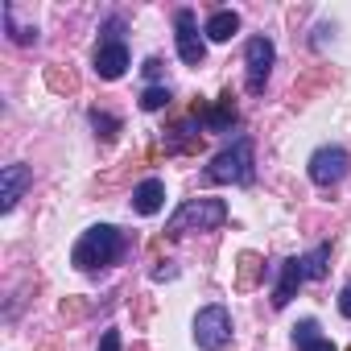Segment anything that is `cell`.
<instances>
[{
  "mask_svg": "<svg viewBox=\"0 0 351 351\" xmlns=\"http://www.w3.org/2000/svg\"><path fill=\"white\" fill-rule=\"evenodd\" d=\"M314 335H318V322H314V318H302V322L293 326V343H298V347H302L306 339H314Z\"/></svg>",
  "mask_w": 351,
  "mask_h": 351,
  "instance_id": "20",
  "label": "cell"
},
{
  "mask_svg": "<svg viewBox=\"0 0 351 351\" xmlns=\"http://www.w3.org/2000/svg\"><path fill=\"white\" fill-rule=\"evenodd\" d=\"M120 252H124V236H120L112 223H95V228H87V232L79 236V244H75L71 261H75V269L95 273V269L116 265V261H120Z\"/></svg>",
  "mask_w": 351,
  "mask_h": 351,
  "instance_id": "1",
  "label": "cell"
},
{
  "mask_svg": "<svg viewBox=\"0 0 351 351\" xmlns=\"http://www.w3.org/2000/svg\"><path fill=\"white\" fill-rule=\"evenodd\" d=\"M232 339V314L223 306H203L195 314V343L203 351H223Z\"/></svg>",
  "mask_w": 351,
  "mask_h": 351,
  "instance_id": "4",
  "label": "cell"
},
{
  "mask_svg": "<svg viewBox=\"0 0 351 351\" xmlns=\"http://www.w3.org/2000/svg\"><path fill=\"white\" fill-rule=\"evenodd\" d=\"M169 99H173L169 87H145L141 91V108L145 112H161V108H169Z\"/></svg>",
  "mask_w": 351,
  "mask_h": 351,
  "instance_id": "17",
  "label": "cell"
},
{
  "mask_svg": "<svg viewBox=\"0 0 351 351\" xmlns=\"http://www.w3.org/2000/svg\"><path fill=\"white\" fill-rule=\"evenodd\" d=\"M273 58H277V50H273L269 38H248V46H244V66H248V91H252V95L265 91V83H269V75H273Z\"/></svg>",
  "mask_w": 351,
  "mask_h": 351,
  "instance_id": "6",
  "label": "cell"
},
{
  "mask_svg": "<svg viewBox=\"0 0 351 351\" xmlns=\"http://www.w3.org/2000/svg\"><path fill=\"white\" fill-rule=\"evenodd\" d=\"M326 261H330V244H318L314 252H306V256H302V273H306V281L326 277Z\"/></svg>",
  "mask_w": 351,
  "mask_h": 351,
  "instance_id": "15",
  "label": "cell"
},
{
  "mask_svg": "<svg viewBox=\"0 0 351 351\" xmlns=\"http://www.w3.org/2000/svg\"><path fill=\"white\" fill-rule=\"evenodd\" d=\"M99 351H120V330H104V339H99Z\"/></svg>",
  "mask_w": 351,
  "mask_h": 351,
  "instance_id": "22",
  "label": "cell"
},
{
  "mask_svg": "<svg viewBox=\"0 0 351 351\" xmlns=\"http://www.w3.org/2000/svg\"><path fill=\"white\" fill-rule=\"evenodd\" d=\"M347 173H351V157H347L339 145L314 149V157H310V182H314V186L330 191V186H339V182L347 178Z\"/></svg>",
  "mask_w": 351,
  "mask_h": 351,
  "instance_id": "5",
  "label": "cell"
},
{
  "mask_svg": "<svg viewBox=\"0 0 351 351\" xmlns=\"http://www.w3.org/2000/svg\"><path fill=\"white\" fill-rule=\"evenodd\" d=\"M145 75L157 79V75H161V58H149V62H145Z\"/></svg>",
  "mask_w": 351,
  "mask_h": 351,
  "instance_id": "24",
  "label": "cell"
},
{
  "mask_svg": "<svg viewBox=\"0 0 351 351\" xmlns=\"http://www.w3.org/2000/svg\"><path fill=\"white\" fill-rule=\"evenodd\" d=\"M161 203H165V186H161L157 178H145V182L132 191V211H136V215H157Z\"/></svg>",
  "mask_w": 351,
  "mask_h": 351,
  "instance_id": "11",
  "label": "cell"
},
{
  "mask_svg": "<svg viewBox=\"0 0 351 351\" xmlns=\"http://www.w3.org/2000/svg\"><path fill=\"white\" fill-rule=\"evenodd\" d=\"M203 178H207L211 186H223V182L252 186V178H256V165H252V141L240 136V141H232L228 149H219V153L211 157V165H207Z\"/></svg>",
  "mask_w": 351,
  "mask_h": 351,
  "instance_id": "2",
  "label": "cell"
},
{
  "mask_svg": "<svg viewBox=\"0 0 351 351\" xmlns=\"http://www.w3.org/2000/svg\"><path fill=\"white\" fill-rule=\"evenodd\" d=\"M91 124H95V132H99L104 141H116V132H120V120L108 116V112H99V108L91 112Z\"/></svg>",
  "mask_w": 351,
  "mask_h": 351,
  "instance_id": "19",
  "label": "cell"
},
{
  "mask_svg": "<svg viewBox=\"0 0 351 351\" xmlns=\"http://www.w3.org/2000/svg\"><path fill=\"white\" fill-rule=\"evenodd\" d=\"M46 83H50L54 91H66V95L79 91V79H75L71 71H62V66H50V71H46Z\"/></svg>",
  "mask_w": 351,
  "mask_h": 351,
  "instance_id": "18",
  "label": "cell"
},
{
  "mask_svg": "<svg viewBox=\"0 0 351 351\" xmlns=\"http://www.w3.org/2000/svg\"><path fill=\"white\" fill-rule=\"evenodd\" d=\"M203 124H207L211 132H223L228 124H236V104H232V91H223V95H219V104H215L211 112H203Z\"/></svg>",
  "mask_w": 351,
  "mask_h": 351,
  "instance_id": "13",
  "label": "cell"
},
{
  "mask_svg": "<svg viewBox=\"0 0 351 351\" xmlns=\"http://www.w3.org/2000/svg\"><path fill=\"white\" fill-rule=\"evenodd\" d=\"M339 314H343V318H351V285L339 293Z\"/></svg>",
  "mask_w": 351,
  "mask_h": 351,
  "instance_id": "23",
  "label": "cell"
},
{
  "mask_svg": "<svg viewBox=\"0 0 351 351\" xmlns=\"http://www.w3.org/2000/svg\"><path fill=\"white\" fill-rule=\"evenodd\" d=\"M302 351H339V347H335L330 339H322V335H314V339H306V343H302Z\"/></svg>",
  "mask_w": 351,
  "mask_h": 351,
  "instance_id": "21",
  "label": "cell"
},
{
  "mask_svg": "<svg viewBox=\"0 0 351 351\" xmlns=\"http://www.w3.org/2000/svg\"><path fill=\"white\" fill-rule=\"evenodd\" d=\"M173 25H178V58L186 62V66H203V58H207V42L199 38V29H195V13L191 9H178V17H173Z\"/></svg>",
  "mask_w": 351,
  "mask_h": 351,
  "instance_id": "7",
  "label": "cell"
},
{
  "mask_svg": "<svg viewBox=\"0 0 351 351\" xmlns=\"http://www.w3.org/2000/svg\"><path fill=\"white\" fill-rule=\"evenodd\" d=\"M232 34H240V13L219 9V13L207 17V38L211 42H232Z\"/></svg>",
  "mask_w": 351,
  "mask_h": 351,
  "instance_id": "12",
  "label": "cell"
},
{
  "mask_svg": "<svg viewBox=\"0 0 351 351\" xmlns=\"http://www.w3.org/2000/svg\"><path fill=\"white\" fill-rule=\"evenodd\" d=\"M228 223L223 199H186L178 211L165 219V236H186V232H215Z\"/></svg>",
  "mask_w": 351,
  "mask_h": 351,
  "instance_id": "3",
  "label": "cell"
},
{
  "mask_svg": "<svg viewBox=\"0 0 351 351\" xmlns=\"http://www.w3.org/2000/svg\"><path fill=\"white\" fill-rule=\"evenodd\" d=\"M302 281H306V273H302V256H289V261L281 265V281H277V289H273V310H285V306L293 302V293H298Z\"/></svg>",
  "mask_w": 351,
  "mask_h": 351,
  "instance_id": "10",
  "label": "cell"
},
{
  "mask_svg": "<svg viewBox=\"0 0 351 351\" xmlns=\"http://www.w3.org/2000/svg\"><path fill=\"white\" fill-rule=\"evenodd\" d=\"M0 17H5V29H9V38H13L17 46L38 42V29H34V25H17V9H13V5H5V13H0Z\"/></svg>",
  "mask_w": 351,
  "mask_h": 351,
  "instance_id": "16",
  "label": "cell"
},
{
  "mask_svg": "<svg viewBox=\"0 0 351 351\" xmlns=\"http://www.w3.org/2000/svg\"><path fill=\"white\" fill-rule=\"evenodd\" d=\"M128 71V46L116 42V38H104L95 46V75L99 79H120Z\"/></svg>",
  "mask_w": 351,
  "mask_h": 351,
  "instance_id": "9",
  "label": "cell"
},
{
  "mask_svg": "<svg viewBox=\"0 0 351 351\" xmlns=\"http://www.w3.org/2000/svg\"><path fill=\"white\" fill-rule=\"evenodd\" d=\"M347 351H351V347H347Z\"/></svg>",
  "mask_w": 351,
  "mask_h": 351,
  "instance_id": "25",
  "label": "cell"
},
{
  "mask_svg": "<svg viewBox=\"0 0 351 351\" xmlns=\"http://www.w3.org/2000/svg\"><path fill=\"white\" fill-rule=\"evenodd\" d=\"M34 186V169L29 165H5L0 169V211H13L21 203V195Z\"/></svg>",
  "mask_w": 351,
  "mask_h": 351,
  "instance_id": "8",
  "label": "cell"
},
{
  "mask_svg": "<svg viewBox=\"0 0 351 351\" xmlns=\"http://www.w3.org/2000/svg\"><path fill=\"white\" fill-rule=\"evenodd\" d=\"M261 277H265L261 256H256V252H244V256H240V265H236V285H240V289H252Z\"/></svg>",
  "mask_w": 351,
  "mask_h": 351,
  "instance_id": "14",
  "label": "cell"
}]
</instances>
